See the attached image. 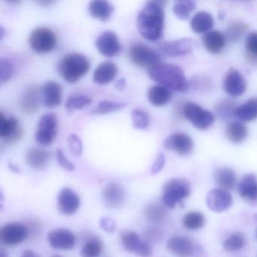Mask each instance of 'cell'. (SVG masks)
I'll return each mask as SVG.
<instances>
[{
    "mask_svg": "<svg viewBox=\"0 0 257 257\" xmlns=\"http://www.w3.org/2000/svg\"><path fill=\"white\" fill-rule=\"evenodd\" d=\"M165 4L163 1H149L138 14V31L148 41H158L162 37L165 25Z\"/></svg>",
    "mask_w": 257,
    "mask_h": 257,
    "instance_id": "cell-1",
    "label": "cell"
},
{
    "mask_svg": "<svg viewBox=\"0 0 257 257\" xmlns=\"http://www.w3.org/2000/svg\"><path fill=\"white\" fill-rule=\"evenodd\" d=\"M149 76L159 85L178 92L189 90L188 82L183 69L175 64L160 63L147 70Z\"/></svg>",
    "mask_w": 257,
    "mask_h": 257,
    "instance_id": "cell-2",
    "label": "cell"
},
{
    "mask_svg": "<svg viewBox=\"0 0 257 257\" xmlns=\"http://www.w3.org/2000/svg\"><path fill=\"white\" fill-rule=\"evenodd\" d=\"M89 61L81 54L73 53L64 56L60 61L58 71L68 83H76L90 70Z\"/></svg>",
    "mask_w": 257,
    "mask_h": 257,
    "instance_id": "cell-3",
    "label": "cell"
},
{
    "mask_svg": "<svg viewBox=\"0 0 257 257\" xmlns=\"http://www.w3.org/2000/svg\"><path fill=\"white\" fill-rule=\"evenodd\" d=\"M191 186L185 179L173 178L168 180L163 187L162 201L166 207L174 208L189 196Z\"/></svg>",
    "mask_w": 257,
    "mask_h": 257,
    "instance_id": "cell-4",
    "label": "cell"
},
{
    "mask_svg": "<svg viewBox=\"0 0 257 257\" xmlns=\"http://www.w3.org/2000/svg\"><path fill=\"white\" fill-rule=\"evenodd\" d=\"M58 119L54 113H46L40 117L34 138L41 146H50L58 135Z\"/></svg>",
    "mask_w": 257,
    "mask_h": 257,
    "instance_id": "cell-5",
    "label": "cell"
},
{
    "mask_svg": "<svg viewBox=\"0 0 257 257\" xmlns=\"http://www.w3.org/2000/svg\"><path fill=\"white\" fill-rule=\"evenodd\" d=\"M29 43L31 49L37 53H50L56 47V35L49 28L40 27L31 33Z\"/></svg>",
    "mask_w": 257,
    "mask_h": 257,
    "instance_id": "cell-6",
    "label": "cell"
},
{
    "mask_svg": "<svg viewBox=\"0 0 257 257\" xmlns=\"http://www.w3.org/2000/svg\"><path fill=\"white\" fill-rule=\"evenodd\" d=\"M183 115L200 130H207L214 122V115L196 103L189 102L183 106Z\"/></svg>",
    "mask_w": 257,
    "mask_h": 257,
    "instance_id": "cell-7",
    "label": "cell"
},
{
    "mask_svg": "<svg viewBox=\"0 0 257 257\" xmlns=\"http://www.w3.org/2000/svg\"><path fill=\"white\" fill-rule=\"evenodd\" d=\"M131 61L138 67L147 70L162 63L160 55L154 49L144 44H135L129 51Z\"/></svg>",
    "mask_w": 257,
    "mask_h": 257,
    "instance_id": "cell-8",
    "label": "cell"
},
{
    "mask_svg": "<svg viewBox=\"0 0 257 257\" xmlns=\"http://www.w3.org/2000/svg\"><path fill=\"white\" fill-rule=\"evenodd\" d=\"M121 241L123 247L132 253L141 257H151L153 248L149 242L142 240L139 234L134 231H125L121 234Z\"/></svg>",
    "mask_w": 257,
    "mask_h": 257,
    "instance_id": "cell-9",
    "label": "cell"
},
{
    "mask_svg": "<svg viewBox=\"0 0 257 257\" xmlns=\"http://www.w3.org/2000/svg\"><path fill=\"white\" fill-rule=\"evenodd\" d=\"M28 234L26 225L21 222H10L0 230V240L7 246H17L26 240Z\"/></svg>",
    "mask_w": 257,
    "mask_h": 257,
    "instance_id": "cell-10",
    "label": "cell"
},
{
    "mask_svg": "<svg viewBox=\"0 0 257 257\" xmlns=\"http://www.w3.org/2000/svg\"><path fill=\"white\" fill-rule=\"evenodd\" d=\"M233 198L229 191L225 189H212L206 197V204L210 210L216 213H222L228 210L232 205Z\"/></svg>",
    "mask_w": 257,
    "mask_h": 257,
    "instance_id": "cell-11",
    "label": "cell"
},
{
    "mask_svg": "<svg viewBox=\"0 0 257 257\" xmlns=\"http://www.w3.org/2000/svg\"><path fill=\"white\" fill-rule=\"evenodd\" d=\"M95 46L98 52L107 58L118 56L121 51L119 40L112 31H106L100 34L96 40Z\"/></svg>",
    "mask_w": 257,
    "mask_h": 257,
    "instance_id": "cell-12",
    "label": "cell"
},
{
    "mask_svg": "<svg viewBox=\"0 0 257 257\" xmlns=\"http://www.w3.org/2000/svg\"><path fill=\"white\" fill-rule=\"evenodd\" d=\"M195 42L192 39L185 38L164 42L159 45V49L166 56L176 58L190 54L195 49Z\"/></svg>",
    "mask_w": 257,
    "mask_h": 257,
    "instance_id": "cell-13",
    "label": "cell"
},
{
    "mask_svg": "<svg viewBox=\"0 0 257 257\" xmlns=\"http://www.w3.org/2000/svg\"><path fill=\"white\" fill-rule=\"evenodd\" d=\"M22 137L19 120L14 116L6 117L0 114V138L7 144H14Z\"/></svg>",
    "mask_w": 257,
    "mask_h": 257,
    "instance_id": "cell-14",
    "label": "cell"
},
{
    "mask_svg": "<svg viewBox=\"0 0 257 257\" xmlns=\"http://www.w3.org/2000/svg\"><path fill=\"white\" fill-rule=\"evenodd\" d=\"M48 241L54 249L69 250L74 247L76 238L70 230L58 228L50 231L48 235Z\"/></svg>",
    "mask_w": 257,
    "mask_h": 257,
    "instance_id": "cell-15",
    "label": "cell"
},
{
    "mask_svg": "<svg viewBox=\"0 0 257 257\" xmlns=\"http://www.w3.org/2000/svg\"><path fill=\"white\" fill-rule=\"evenodd\" d=\"M81 206V200L79 195L73 189L69 187L63 188L58 195V207L63 214H74Z\"/></svg>",
    "mask_w": 257,
    "mask_h": 257,
    "instance_id": "cell-16",
    "label": "cell"
},
{
    "mask_svg": "<svg viewBox=\"0 0 257 257\" xmlns=\"http://www.w3.org/2000/svg\"><path fill=\"white\" fill-rule=\"evenodd\" d=\"M192 138L185 133H175L170 135L164 142L166 150L174 151L180 156L190 154L193 150Z\"/></svg>",
    "mask_w": 257,
    "mask_h": 257,
    "instance_id": "cell-17",
    "label": "cell"
},
{
    "mask_svg": "<svg viewBox=\"0 0 257 257\" xmlns=\"http://www.w3.org/2000/svg\"><path fill=\"white\" fill-rule=\"evenodd\" d=\"M168 250L177 257H193L196 246L189 237L184 236H174L167 244Z\"/></svg>",
    "mask_w": 257,
    "mask_h": 257,
    "instance_id": "cell-18",
    "label": "cell"
},
{
    "mask_svg": "<svg viewBox=\"0 0 257 257\" xmlns=\"http://www.w3.org/2000/svg\"><path fill=\"white\" fill-rule=\"evenodd\" d=\"M224 89L231 97H239L245 92L246 82L241 73L231 69L227 72L224 79Z\"/></svg>",
    "mask_w": 257,
    "mask_h": 257,
    "instance_id": "cell-19",
    "label": "cell"
},
{
    "mask_svg": "<svg viewBox=\"0 0 257 257\" xmlns=\"http://www.w3.org/2000/svg\"><path fill=\"white\" fill-rule=\"evenodd\" d=\"M103 200L109 208H118L124 202L125 192L118 183L110 182L103 189Z\"/></svg>",
    "mask_w": 257,
    "mask_h": 257,
    "instance_id": "cell-20",
    "label": "cell"
},
{
    "mask_svg": "<svg viewBox=\"0 0 257 257\" xmlns=\"http://www.w3.org/2000/svg\"><path fill=\"white\" fill-rule=\"evenodd\" d=\"M42 101L46 107L59 106L62 101V87L58 82L49 81L42 88Z\"/></svg>",
    "mask_w": 257,
    "mask_h": 257,
    "instance_id": "cell-21",
    "label": "cell"
},
{
    "mask_svg": "<svg viewBox=\"0 0 257 257\" xmlns=\"http://www.w3.org/2000/svg\"><path fill=\"white\" fill-rule=\"evenodd\" d=\"M237 192L245 201L257 202V177L254 174H247L242 177L237 185Z\"/></svg>",
    "mask_w": 257,
    "mask_h": 257,
    "instance_id": "cell-22",
    "label": "cell"
},
{
    "mask_svg": "<svg viewBox=\"0 0 257 257\" xmlns=\"http://www.w3.org/2000/svg\"><path fill=\"white\" fill-rule=\"evenodd\" d=\"M118 67L111 61L102 63L94 70L93 79L99 85H106L110 83L118 75Z\"/></svg>",
    "mask_w": 257,
    "mask_h": 257,
    "instance_id": "cell-23",
    "label": "cell"
},
{
    "mask_svg": "<svg viewBox=\"0 0 257 257\" xmlns=\"http://www.w3.org/2000/svg\"><path fill=\"white\" fill-rule=\"evenodd\" d=\"M50 152L40 148H32L26 155V162L28 165L36 171H42L47 166L50 160Z\"/></svg>",
    "mask_w": 257,
    "mask_h": 257,
    "instance_id": "cell-24",
    "label": "cell"
},
{
    "mask_svg": "<svg viewBox=\"0 0 257 257\" xmlns=\"http://www.w3.org/2000/svg\"><path fill=\"white\" fill-rule=\"evenodd\" d=\"M202 40L206 50L212 54H219L223 50L226 44L225 36L216 31H209L204 34Z\"/></svg>",
    "mask_w": 257,
    "mask_h": 257,
    "instance_id": "cell-25",
    "label": "cell"
},
{
    "mask_svg": "<svg viewBox=\"0 0 257 257\" xmlns=\"http://www.w3.org/2000/svg\"><path fill=\"white\" fill-rule=\"evenodd\" d=\"M89 14L100 22H106L110 19L113 14L114 7L110 3L104 0H95L88 6Z\"/></svg>",
    "mask_w": 257,
    "mask_h": 257,
    "instance_id": "cell-26",
    "label": "cell"
},
{
    "mask_svg": "<svg viewBox=\"0 0 257 257\" xmlns=\"http://www.w3.org/2000/svg\"><path fill=\"white\" fill-rule=\"evenodd\" d=\"M213 178L219 188L228 191L234 187L237 181L234 170L228 167L217 168L213 174Z\"/></svg>",
    "mask_w": 257,
    "mask_h": 257,
    "instance_id": "cell-27",
    "label": "cell"
},
{
    "mask_svg": "<svg viewBox=\"0 0 257 257\" xmlns=\"http://www.w3.org/2000/svg\"><path fill=\"white\" fill-rule=\"evenodd\" d=\"M214 25L213 16L207 12H198L191 20L190 25L193 32L206 34Z\"/></svg>",
    "mask_w": 257,
    "mask_h": 257,
    "instance_id": "cell-28",
    "label": "cell"
},
{
    "mask_svg": "<svg viewBox=\"0 0 257 257\" xmlns=\"http://www.w3.org/2000/svg\"><path fill=\"white\" fill-rule=\"evenodd\" d=\"M172 94L168 88L162 85H154L148 91V99L155 106H163L171 100Z\"/></svg>",
    "mask_w": 257,
    "mask_h": 257,
    "instance_id": "cell-29",
    "label": "cell"
},
{
    "mask_svg": "<svg viewBox=\"0 0 257 257\" xmlns=\"http://www.w3.org/2000/svg\"><path fill=\"white\" fill-rule=\"evenodd\" d=\"M234 115L243 121L257 119V97L249 99L243 104L237 106Z\"/></svg>",
    "mask_w": 257,
    "mask_h": 257,
    "instance_id": "cell-30",
    "label": "cell"
},
{
    "mask_svg": "<svg viewBox=\"0 0 257 257\" xmlns=\"http://www.w3.org/2000/svg\"><path fill=\"white\" fill-rule=\"evenodd\" d=\"M225 135L228 141L233 144H241L246 140L248 131L243 123L234 121L228 123L225 128Z\"/></svg>",
    "mask_w": 257,
    "mask_h": 257,
    "instance_id": "cell-31",
    "label": "cell"
},
{
    "mask_svg": "<svg viewBox=\"0 0 257 257\" xmlns=\"http://www.w3.org/2000/svg\"><path fill=\"white\" fill-rule=\"evenodd\" d=\"M40 106V96L35 87L28 88L21 100V108L27 113H34L38 110Z\"/></svg>",
    "mask_w": 257,
    "mask_h": 257,
    "instance_id": "cell-32",
    "label": "cell"
},
{
    "mask_svg": "<svg viewBox=\"0 0 257 257\" xmlns=\"http://www.w3.org/2000/svg\"><path fill=\"white\" fill-rule=\"evenodd\" d=\"M248 26L241 22H234L228 25L225 33V38L229 43H235L240 41V39L247 31Z\"/></svg>",
    "mask_w": 257,
    "mask_h": 257,
    "instance_id": "cell-33",
    "label": "cell"
},
{
    "mask_svg": "<svg viewBox=\"0 0 257 257\" xmlns=\"http://www.w3.org/2000/svg\"><path fill=\"white\" fill-rule=\"evenodd\" d=\"M183 226L189 230H198L205 225V217L201 212L190 211L183 219Z\"/></svg>",
    "mask_w": 257,
    "mask_h": 257,
    "instance_id": "cell-34",
    "label": "cell"
},
{
    "mask_svg": "<svg viewBox=\"0 0 257 257\" xmlns=\"http://www.w3.org/2000/svg\"><path fill=\"white\" fill-rule=\"evenodd\" d=\"M145 216L148 220L154 223H160L166 218L167 210L161 204L152 203L146 207Z\"/></svg>",
    "mask_w": 257,
    "mask_h": 257,
    "instance_id": "cell-35",
    "label": "cell"
},
{
    "mask_svg": "<svg viewBox=\"0 0 257 257\" xmlns=\"http://www.w3.org/2000/svg\"><path fill=\"white\" fill-rule=\"evenodd\" d=\"M103 245L98 238L88 239L81 249L82 257H98L103 252Z\"/></svg>",
    "mask_w": 257,
    "mask_h": 257,
    "instance_id": "cell-36",
    "label": "cell"
},
{
    "mask_svg": "<svg viewBox=\"0 0 257 257\" xmlns=\"http://www.w3.org/2000/svg\"><path fill=\"white\" fill-rule=\"evenodd\" d=\"M246 244L245 236L240 232H234L223 242V247L228 252H236L243 249Z\"/></svg>",
    "mask_w": 257,
    "mask_h": 257,
    "instance_id": "cell-37",
    "label": "cell"
},
{
    "mask_svg": "<svg viewBox=\"0 0 257 257\" xmlns=\"http://www.w3.org/2000/svg\"><path fill=\"white\" fill-rule=\"evenodd\" d=\"M195 4L191 0L177 1L173 7V12L178 19L186 20L189 19L191 13L195 10Z\"/></svg>",
    "mask_w": 257,
    "mask_h": 257,
    "instance_id": "cell-38",
    "label": "cell"
},
{
    "mask_svg": "<svg viewBox=\"0 0 257 257\" xmlns=\"http://www.w3.org/2000/svg\"><path fill=\"white\" fill-rule=\"evenodd\" d=\"M127 106V103H122V102L103 100V101L99 102L98 104L94 108L93 112L95 114H99V115H104V114L121 110Z\"/></svg>",
    "mask_w": 257,
    "mask_h": 257,
    "instance_id": "cell-39",
    "label": "cell"
},
{
    "mask_svg": "<svg viewBox=\"0 0 257 257\" xmlns=\"http://www.w3.org/2000/svg\"><path fill=\"white\" fill-rule=\"evenodd\" d=\"M132 119L134 127L138 130H144L150 125V115L143 109H133L132 111Z\"/></svg>",
    "mask_w": 257,
    "mask_h": 257,
    "instance_id": "cell-40",
    "label": "cell"
},
{
    "mask_svg": "<svg viewBox=\"0 0 257 257\" xmlns=\"http://www.w3.org/2000/svg\"><path fill=\"white\" fill-rule=\"evenodd\" d=\"M91 102L92 100L88 96H73L68 98L66 102V109L70 112L79 110L91 104Z\"/></svg>",
    "mask_w": 257,
    "mask_h": 257,
    "instance_id": "cell-41",
    "label": "cell"
},
{
    "mask_svg": "<svg viewBox=\"0 0 257 257\" xmlns=\"http://www.w3.org/2000/svg\"><path fill=\"white\" fill-rule=\"evenodd\" d=\"M236 108L237 106L234 102L230 100H225L219 103L216 107V112L219 117L225 119L234 115Z\"/></svg>",
    "mask_w": 257,
    "mask_h": 257,
    "instance_id": "cell-42",
    "label": "cell"
},
{
    "mask_svg": "<svg viewBox=\"0 0 257 257\" xmlns=\"http://www.w3.org/2000/svg\"><path fill=\"white\" fill-rule=\"evenodd\" d=\"M14 67L10 60L5 58L0 59V82L1 83L8 82L13 75Z\"/></svg>",
    "mask_w": 257,
    "mask_h": 257,
    "instance_id": "cell-43",
    "label": "cell"
},
{
    "mask_svg": "<svg viewBox=\"0 0 257 257\" xmlns=\"http://www.w3.org/2000/svg\"><path fill=\"white\" fill-rule=\"evenodd\" d=\"M246 49L251 59L257 60V31L249 33L246 37Z\"/></svg>",
    "mask_w": 257,
    "mask_h": 257,
    "instance_id": "cell-44",
    "label": "cell"
},
{
    "mask_svg": "<svg viewBox=\"0 0 257 257\" xmlns=\"http://www.w3.org/2000/svg\"><path fill=\"white\" fill-rule=\"evenodd\" d=\"M67 142L72 154L74 155L75 156H81L83 151V146L80 138L75 134H72L68 137Z\"/></svg>",
    "mask_w": 257,
    "mask_h": 257,
    "instance_id": "cell-45",
    "label": "cell"
},
{
    "mask_svg": "<svg viewBox=\"0 0 257 257\" xmlns=\"http://www.w3.org/2000/svg\"><path fill=\"white\" fill-rule=\"evenodd\" d=\"M56 158L60 166L66 171H73L76 169L74 164L66 157L64 152L61 149L56 150Z\"/></svg>",
    "mask_w": 257,
    "mask_h": 257,
    "instance_id": "cell-46",
    "label": "cell"
},
{
    "mask_svg": "<svg viewBox=\"0 0 257 257\" xmlns=\"http://www.w3.org/2000/svg\"><path fill=\"white\" fill-rule=\"evenodd\" d=\"M165 162H166V158H165V155H164L163 153H159V154L156 156L154 163H153V166H152L151 169H150L151 174H159V173L163 169L164 166H165Z\"/></svg>",
    "mask_w": 257,
    "mask_h": 257,
    "instance_id": "cell-47",
    "label": "cell"
},
{
    "mask_svg": "<svg viewBox=\"0 0 257 257\" xmlns=\"http://www.w3.org/2000/svg\"><path fill=\"white\" fill-rule=\"evenodd\" d=\"M100 226L102 229L104 230L106 233H109V234L115 232V229H116L115 222H114L113 219L109 217L102 218L100 221Z\"/></svg>",
    "mask_w": 257,
    "mask_h": 257,
    "instance_id": "cell-48",
    "label": "cell"
},
{
    "mask_svg": "<svg viewBox=\"0 0 257 257\" xmlns=\"http://www.w3.org/2000/svg\"><path fill=\"white\" fill-rule=\"evenodd\" d=\"M145 234L147 238L153 241H156L161 237V231L158 228H153V227L147 228L145 231Z\"/></svg>",
    "mask_w": 257,
    "mask_h": 257,
    "instance_id": "cell-49",
    "label": "cell"
},
{
    "mask_svg": "<svg viewBox=\"0 0 257 257\" xmlns=\"http://www.w3.org/2000/svg\"><path fill=\"white\" fill-rule=\"evenodd\" d=\"M126 84H127L126 79H124V78H120V79H118V80L116 81V82H115V88H116L118 91H123V90L125 88Z\"/></svg>",
    "mask_w": 257,
    "mask_h": 257,
    "instance_id": "cell-50",
    "label": "cell"
},
{
    "mask_svg": "<svg viewBox=\"0 0 257 257\" xmlns=\"http://www.w3.org/2000/svg\"><path fill=\"white\" fill-rule=\"evenodd\" d=\"M21 257H40L32 249H26L22 252Z\"/></svg>",
    "mask_w": 257,
    "mask_h": 257,
    "instance_id": "cell-51",
    "label": "cell"
},
{
    "mask_svg": "<svg viewBox=\"0 0 257 257\" xmlns=\"http://www.w3.org/2000/svg\"><path fill=\"white\" fill-rule=\"evenodd\" d=\"M9 167H10V169L15 173H20V169L19 168H18V166H16L15 164L10 163L9 164Z\"/></svg>",
    "mask_w": 257,
    "mask_h": 257,
    "instance_id": "cell-52",
    "label": "cell"
},
{
    "mask_svg": "<svg viewBox=\"0 0 257 257\" xmlns=\"http://www.w3.org/2000/svg\"><path fill=\"white\" fill-rule=\"evenodd\" d=\"M6 37V30L4 27L1 26L0 28V40H4V37Z\"/></svg>",
    "mask_w": 257,
    "mask_h": 257,
    "instance_id": "cell-53",
    "label": "cell"
},
{
    "mask_svg": "<svg viewBox=\"0 0 257 257\" xmlns=\"http://www.w3.org/2000/svg\"><path fill=\"white\" fill-rule=\"evenodd\" d=\"M52 257H62V256H61V255H53V256H52Z\"/></svg>",
    "mask_w": 257,
    "mask_h": 257,
    "instance_id": "cell-54",
    "label": "cell"
},
{
    "mask_svg": "<svg viewBox=\"0 0 257 257\" xmlns=\"http://www.w3.org/2000/svg\"><path fill=\"white\" fill-rule=\"evenodd\" d=\"M255 237H256L257 239V229L256 231H255Z\"/></svg>",
    "mask_w": 257,
    "mask_h": 257,
    "instance_id": "cell-55",
    "label": "cell"
}]
</instances>
